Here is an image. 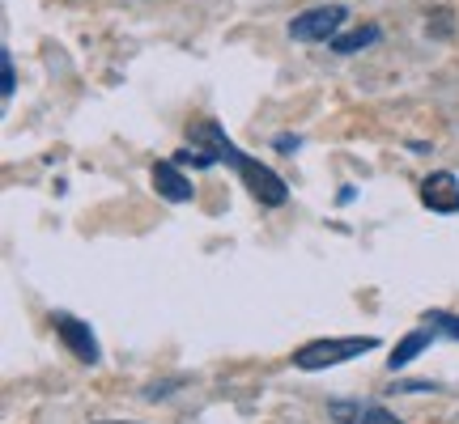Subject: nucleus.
I'll use <instances>...</instances> for the list:
<instances>
[{"mask_svg": "<svg viewBox=\"0 0 459 424\" xmlns=\"http://www.w3.org/2000/svg\"><path fill=\"white\" fill-rule=\"evenodd\" d=\"M187 140H192V145H200V148H209V153H213L217 162L234 165V170H238V179L247 182V191H251V196L260 199L264 208H281V204L290 199V187H285V179H281V174H273L268 165H260L255 157H247L243 148L234 145V140L226 136V131H221V128L213 123V119H204V123H196V128L187 131Z\"/></svg>", "mask_w": 459, "mask_h": 424, "instance_id": "obj_1", "label": "nucleus"}, {"mask_svg": "<svg viewBox=\"0 0 459 424\" xmlns=\"http://www.w3.org/2000/svg\"><path fill=\"white\" fill-rule=\"evenodd\" d=\"M370 348H378L375 335H336V340H311V343H302V348L294 352V365H298V369H307V374H315V369H332V365H344V360L366 357Z\"/></svg>", "mask_w": 459, "mask_h": 424, "instance_id": "obj_2", "label": "nucleus"}, {"mask_svg": "<svg viewBox=\"0 0 459 424\" xmlns=\"http://www.w3.org/2000/svg\"><path fill=\"white\" fill-rule=\"evenodd\" d=\"M344 17H349V9H341V4L307 9V13H298L294 21H290V38H294V43H332V38L341 34Z\"/></svg>", "mask_w": 459, "mask_h": 424, "instance_id": "obj_3", "label": "nucleus"}, {"mask_svg": "<svg viewBox=\"0 0 459 424\" xmlns=\"http://www.w3.org/2000/svg\"><path fill=\"white\" fill-rule=\"evenodd\" d=\"M51 323H56V335L65 340V348L82 360V365H99V360H102L99 335L90 331V323H82L77 314H68V310H56V314H51Z\"/></svg>", "mask_w": 459, "mask_h": 424, "instance_id": "obj_4", "label": "nucleus"}, {"mask_svg": "<svg viewBox=\"0 0 459 424\" xmlns=\"http://www.w3.org/2000/svg\"><path fill=\"white\" fill-rule=\"evenodd\" d=\"M421 199H426L429 212L455 216L459 212V179L451 170H429L426 179H421Z\"/></svg>", "mask_w": 459, "mask_h": 424, "instance_id": "obj_5", "label": "nucleus"}, {"mask_svg": "<svg viewBox=\"0 0 459 424\" xmlns=\"http://www.w3.org/2000/svg\"><path fill=\"white\" fill-rule=\"evenodd\" d=\"M149 179H153V191L162 199H170V204H187V199L196 196L192 179H183V165H175V162H153Z\"/></svg>", "mask_w": 459, "mask_h": 424, "instance_id": "obj_6", "label": "nucleus"}, {"mask_svg": "<svg viewBox=\"0 0 459 424\" xmlns=\"http://www.w3.org/2000/svg\"><path fill=\"white\" fill-rule=\"evenodd\" d=\"M434 331H438V326H417V331H409V335H404V340H400L392 352H387V369L395 374V369H404L409 360L421 357L429 343H434Z\"/></svg>", "mask_w": 459, "mask_h": 424, "instance_id": "obj_7", "label": "nucleus"}, {"mask_svg": "<svg viewBox=\"0 0 459 424\" xmlns=\"http://www.w3.org/2000/svg\"><path fill=\"white\" fill-rule=\"evenodd\" d=\"M378 26H358V30H344V34H336L332 38V51L336 55H353V51H366V47H375L378 43Z\"/></svg>", "mask_w": 459, "mask_h": 424, "instance_id": "obj_8", "label": "nucleus"}, {"mask_svg": "<svg viewBox=\"0 0 459 424\" xmlns=\"http://www.w3.org/2000/svg\"><path fill=\"white\" fill-rule=\"evenodd\" d=\"M349 424H404L395 411H387V408H378V403H358L353 408V420Z\"/></svg>", "mask_w": 459, "mask_h": 424, "instance_id": "obj_9", "label": "nucleus"}, {"mask_svg": "<svg viewBox=\"0 0 459 424\" xmlns=\"http://www.w3.org/2000/svg\"><path fill=\"white\" fill-rule=\"evenodd\" d=\"M175 165H196V170H209V165H217V157L209 153V148H200V145H187L175 153Z\"/></svg>", "mask_w": 459, "mask_h": 424, "instance_id": "obj_10", "label": "nucleus"}, {"mask_svg": "<svg viewBox=\"0 0 459 424\" xmlns=\"http://www.w3.org/2000/svg\"><path fill=\"white\" fill-rule=\"evenodd\" d=\"M17 89V72H13V55L9 51H0V94H4V102L13 98Z\"/></svg>", "mask_w": 459, "mask_h": 424, "instance_id": "obj_11", "label": "nucleus"}, {"mask_svg": "<svg viewBox=\"0 0 459 424\" xmlns=\"http://www.w3.org/2000/svg\"><path fill=\"white\" fill-rule=\"evenodd\" d=\"M451 26H455V17H451V9H438V13L426 21L429 38H451Z\"/></svg>", "mask_w": 459, "mask_h": 424, "instance_id": "obj_12", "label": "nucleus"}, {"mask_svg": "<svg viewBox=\"0 0 459 424\" xmlns=\"http://www.w3.org/2000/svg\"><path fill=\"white\" fill-rule=\"evenodd\" d=\"M429 326H438V331H446V335H451V340H459V314L434 310V314H429Z\"/></svg>", "mask_w": 459, "mask_h": 424, "instance_id": "obj_13", "label": "nucleus"}, {"mask_svg": "<svg viewBox=\"0 0 459 424\" xmlns=\"http://www.w3.org/2000/svg\"><path fill=\"white\" fill-rule=\"evenodd\" d=\"M273 145H277V153H298V145H302V140H298V136H277Z\"/></svg>", "mask_w": 459, "mask_h": 424, "instance_id": "obj_14", "label": "nucleus"}, {"mask_svg": "<svg viewBox=\"0 0 459 424\" xmlns=\"http://www.w3.org/2000/svg\"><path fill=\"white\" fill-rule=\"evenodd\" d=\"M102 424H111V420H102Z\"/></svg>", "mask_w": 459, "mask_h": 424, "instance_id": "obj_15", "label": "nucleus"}]
</instances>
